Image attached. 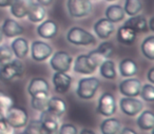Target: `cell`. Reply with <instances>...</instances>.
<instances>
[{"label":"cell","instance_id":"cell-1","mask_svg":"<svg viewBox=\"0 0 154 134\" xmlns=\"http://www.w3.org/2000/svg\"><path fill=\"white\" fill-rule=\"evenodd\" d=\"M5 119L13 129H20L29 123V114L26 109L13 104L5 111Z\"/></svg>","mask_w":154,"mask_h":134},{"label":"cell","instance_id":"cell-2","mask_svg":"<svg viewBox=\"0 0 154 134\" xmlns=\"http://www.w3.org/2000/svg\"><path fill=\"white\" fill-rule=\"evenodd\" d=\"M66 39L70 43L75 45H93L96 43V38L90 32L78 26H73L68 31Z\"/></svg>","mask_w":154,"mask_h":134},{"label":"cell","instance_id":"cell-3","mask_svg":"<svg viewBox=\"0 0 154 134\" xmlns=\"http://www.w3.org/2000/svg\"><path fill=\"white\" fill-rule=\"evenodd\" d=\"M100 86V81L95 77H86L78 81L76 93L82 99H92Z\"/></svg>","mask_w":154,"mask_h":134},{"label":"cell","instance_id":"cell-4","mask_svg":"<svg viewBox=\"0 0 154 134\" xmlns=\"http://www.w3.org/2000/svg\"><path fill=\"white\" fill-rule=\"evenodd\" d=\"M23 64L20 59H13L11 62L0 67V80L9 83L23 74Z\"/></svg>","mask_w":154,"mask_h":134},{"label":"cell","instance_id":"cell-5","mask_svg":"<svg viewBox=\"0 0 154 134\" xmlns=\"http://www.w3.org/2000/svg\"><path fill=\"white\" fill-rule=\"evenodd\" d=\"M68 12L74 18H82L92 12L93 5L91 0H68Z\"/></svg>","mask_w":154,"mask_h":134},{"label":"cell","instance_id":"cell-6","mask_svg":"<svg viewBox=\"0 0 154 134\" xmlns=\"http://www.w3.org/2000/svg\"><path fill=\"white\" fill-rule=\"evenodd\" d=\"M59 117L58 115L52 113L51 111L47 110L42 111L40 114L41 131L42 134H58L59 129Z\"/></svg>","mask_w":154,"mask_h":134},{"label":"cell","instance_id":"cell-7","mask_svg":"<svg viewBox=\"0 0 154 134\" xmlns=\"http://www.w3.org/2000/svg\"><path fill=\"white\" fill-rule=\"evenodd\" d=\"M116 109H117V104H116V99L113 94L103 93L99 97L98 104L96 108L98 114L106 117H111L116 112Z\"/></svg>","mask_w":154,"mask_h":134},{"label":"cell","instance_id":"cell-8","mask_svg":"<svg viewBox=\"0 0 154 134\" xmlns=\"http://www.w3.org/2000/svg\"><path fill=\"white\" fill-rule=\"evenodd\" d=\"M73 58L70 54L63 51H58L53 54L50 60L52 69L56 72H68L71 69Z\"/></svg>","mask_w":154,"mask_h":134},{"label":"cell","instance_id":"cell-9","mask_svg":"<svg viewBox=\"0 0 154 134\" xmlns=\"http://www.w3.org/2000/svg\"><path fill=\"white\" fill-rule=\"evenodd\" d=\"M31 54H32V58L35 61H45L52 56L53 49L47 42L35 40L33 41L32 47H31Z\"/></svg>","mask_w":154,"mask_h":134},{"label":"cell","instance_id":"cell-10","mask_svg":"<svg viewBox=\"0 0 154 134\" xmlns=\"http://www.w3.org/2000/svg\"><path fill=\"white\" fill-rule=\"evenodd\" d=\"M98 66L91 59L89 55H79L77 56L74 64V71L78 74L91 75L97 70Z\"/></svg>","mask_w":154,"mask_h":134},{"label":"cell","instance_id":"cell-11","mask_svg":"<svg viewBox=\"0 0 154 134\" xmlns=\"http://www.w3.org/2000/svg\"><path fill=\"white\" fill-rule=\"evenodd\" d=\"M120 110L128 116H136L143 111V104L135 97H122L119 101Z\"/></svg>","mask_w":154,"mask_h":134},{"label":"cell","instance_id":"cell-12","mask_svg":"<svg viewBox=\"0 0 154 134\" xmlns=\"http://www.w3.org/2000/svg\"><path fill=\"white\" fill-rule=\"evenodd\" d=\"M119 92L126 97H136L140 93L141 83L137 78L128 77V79H125L119 83Z\"/></svg>","mask_w":154,"mask_h":134},{"label":"cell","instance_id":"cell-13","mask_svg":"<svg viewBox=\"0 0 154 134\" xmlns=\"http://www.w3.org/2000/svg\"><path fill=\"white\" fill-rule=\"evenodd\" d=\"M113 50H114V47L112 43L103 42L101 45H98V48H97L96 50L90 52L88 55L90 56L93 61L99 67L101 62L111 57L112 54H113Z\"/></svg>","mask_w":154,"mask_h":134},{"label":"cell","instance_id":"cell-14","mask_svg":"<svg viewBox=\"0 0 154 134\" xmlns=\"http://www.w3.org/2000/svg\"><path fill=\"white\" fill-rule=\"evenodd\" d=\"M72 83V77L66 72H56L53 75V85L54 89L57 93L66 94L70 90Z\"/></svg>","mask_w":154,"mask_h":134},{"label":"cell","instance_id":"cell-15","mask_svg":"<svg viewBox=\"0 0 154 134\" xmlns=\"http://www.w3.org/2000/svg\"><path fill=\"white\" fill-rule=\"evenodd\" d=\"M93 30L97 35V37H99L100 39H108L115 31V26H114L113 22H111L109 19L101 18L98 21L95 22Z\"/></svg>","mask_w":154,"mask_h":134},{"label":"cell","instance_id":"cell-16","mask_svg":"<svg viewBox=\"0 0 154 134\" xmlns=\"http://www.w3.org/2000/svg\"><path fill=\"white\" fill-rule=\"evenodd\" d=\"M33 3V0H13L12 5H10L11 14L16 18H24L28 15Z\"/></svg>","mask_w":154,"mask_h":134},{"label":"cell","instance_id":"cell-17","mask_svg":"<svg viewBox=\"0 0 154 134\" xmlns=\"http://www.w3.org/2000/svg\"><path fill=\"white\" fill-rule=\"evenodd\" d=\"M1 31L3 33V36H7L9 38H14V37H17L19 35H21L24 30L16 20L8 18L3 22Z\"/></svg>","mask_w":154,"mask_h":134},{"label":"cell","instance_id":"cell-18","mask_svg":"<svg viewBox=\"0 0 154 134\" xmlns=\"http://www.w3.org/2000/svg\"><path fill=\"white\" fill-rule=\"evenodd\" d=\"M125 26L132 29L135 33H147L148 31H149L147 19L141 15L131 16V17L125 22Z\"/></svg>","mask_w":154,"mask_h":134},{"label":"cell","instance_id":"cell-19","mask_svg":"<svg viewBox=\"0 0 154 134\" xmlns=\"http://www.w3.org/2000/svg\"><path fill=\"white\" fill-rule=\"evenodd\" d=\"M58 26L53 20H45L37 28V34L45 39H51L57 34Z\"/></svg>","mask_w":154,"mask_h":134},{"label":"cell","instance_id":"cell-20","mask_svg":"<svg viewBox=\"0 0 154 134\" xmlns=\"http://www.w3.org/2000/svg\"><path fill=\"white\" fill-rule=\"evenodd\" d=\"M137 37V33H135L132 29L127 26H122L117 31V40L118 42L122 43L125 45H131L134 43L135 39Z\"/></svg>","mask_w":154,"mask_h":134},{"label":"cell","instance_id":"cell-21","mask_svg":"<svg viewBox=\"0 0 154 134\" xmlns=\"http://www.w3.org/2000/svg\"><path fill=\"white\" fill-rule=\"evenodd\" d=\"M50 91V85L45 78L41 77H36L33 78L30 81L28 87V93L31 96L35 95V94L41 93V92H49Z\"/></svg>","mask_w":154,"mask_h":134},{"label":"cell","instance_id":"cell-22","mask_svg":"<svg viewBox=\"0 0 154 134\" xmlns=\"http://www.w3.org/2000/svg\"><path fill=\"white\" fill-rule=\"evenodd\" d=\"M137 126L140 130L149 131L153 130L154 127V114L150 110L141 111L139 116L137 117Z\"/></svg>","mask_w":154,"mask_h":134},{"label":"cell","instance_id":"cell-23","mask_svg":"<svg viewBox=\"0 0 154 134\" xmlns=\"http://www.w3.org/2000/svg\"><path fill=\"white\" fill-rule=\"evenodd\" d=\"M11 49L13 51V54L18 59H22L29 53V42L26 39L22 38V37H18L12 42Z\"/></svg>","mask_w":154,"mask_h":134},{"label":"cell","instance_id":"cell-24","mask_svg":"<svg viewBox=\"0 0 154 134\" xmlns=\"http://www.w3.org/2000/svg\"><path fill=\"white\" fill-rule=\"evenodd\" d=\"M118 70L122 77H132L137 73L138 68L134 60L130 59V58H124L119 62Z\"/></svg>","mask_w":154,"mask_h":134},{"label":"cell","instance_id":"cell-25","mask_svg":"<svg viewBox=\"0 0 154 134\" xmlns=\"http://www.w3.org/2000/svg\"><path fill=\"white\" fill-rule=\"evenodd\" d=\"M122 130V123L116 118H107L100 123V132L103 134H118Z\"/></svg>","mask_w":154,"mask_h":134},{"label":"cell","instance_id":"cell-26","mask_svg":"<svg viewBox=\"0 0 154 134\" xmlns=\"http://www.w3.org/2000/svg\"><path fill=\"white\" fill-rule=\"evenodd\" d=\"M50 99V95L49 92H41V93L35 94L32 96V108L36 111H42L47 110L48 109V101Z\"/></svg>","mask_w":154,"mask_h":134},{"label":"cell","instance_id":"cell-27","mask_svg":"<svg viewBox=\"0 0 154 134\" xmlns=\"http://www.w3.org/2000/svg\"><path fill=\"white\" fill-rule=\"evenodd\" d=\"M125 14L126 13L124 11V8H122L118 5H112L106 10V18L113 23L122 21L125 18Z\"/></svg>","mask_w":154,"mask_h":134},{"label":"cell","instance_id":"cell-28","mask_svg":"<svg viewBox=\"0 0 154 134\" xmlns=\"http://www.w3.org/2000/svg\"><path fill=\"white\" fill-rule=\"evenodd\" d=\"M48 110L58 116H61L66 111V104L59 97H51L48 101Z\"/></svg>","mask_w":154,"mask_h":134},{"label":"cell","instance_id":"cell-29","mask_svg":"<svg viewBox=\"0 0 154 134\" xmlns=\"http://www.w3.org/2000/svg\"><path fill=\"white\" fill-rule=\"evenodd\" d=\"M28 18L30 21L37 23V22H41L45 17V7H42L39 3H33L31 7L30 11L28 13Z\"/></svg>","mask_w":154,"mask_h":134},{"label":"cell","instance_id":"cell-30","mask_svg":"<svg viewBox=\"0 0 154 134\" xmlns=\"http://www.w3.org/2000/svg\"><path fill=\"white\" fill-rule=\"evenodd\" d=\"M100 69V74L103 78L106 79H115L116 78V68H115V62L113 60L106 59L103 61L99 66Z\"/></svg>","mask_w":154,"mask_h":134},{"label":"cell","instance_id":"cell-31","mask_svg":"<svg viewBox=\"0 0 154 134\" xmlns=\"http://www.w3.org/2000/svg\"><path fill=\"white\" fill-rule=\"evenodd\" d=\"M143 55L149 60H154V37L149 36L141 43Z\"/></svg>","mask_w":154,"mask_h":134},{"label":"cell","instance_id":"cell-32","mask_svg":"<svg viewBox=\"0 0 154 134\" xmlns=\"http://www.w3.org/2000/svg\"><path fill=\"white\" fill-rule=\"evenodd\" d=\"M143 9V3L140 0H126L124 11L129 16H135Z\"/></svg>","mask_w":154,"mask_h":134},{"label":"cell","instance_id":"cell-33","mask_svg":"<svg viewBox=\"0 0 154 134\" xmlns=\"http://www.w3.org/2000/svg\"><path fill=\"white\" fill-rule=\"evenodd\" d=\"M14 54L11 47L7 45H0V67L7 64L13 60Z\"/></svg>","mask_w":154,"mask_h":134},{"label":"cell","instance_id":"cell-34","mask_svg":"<svg viewBox=\"0 0 154 134\" xmlns=\"http://www.w3.org/2000/svg\"><path fill=\"white\" fill-rule=\"evenodd\" d=\"M139 95L141 96L143 100L146 101H149L152 102L154 100V87L152 83H149V85H145L143 87L141 86V89H140V93Z\"/></svg>","mask_w":154,"mask_h":134},{"label":"cell","instance_id":"cell-35","mask_svg":"<svg viewBox=\"0 0 154 134\" xmlns=\"http://www.w3.org/2000/svg\"><path fill=\"white\" fill-rule=\"evenodd\" d=\"M24 134H42L41 131V123L39 120H31L26 125Z\"/></svg>","mask_w":154,"mask_h":134},{"label":"cell","instance_id":"cell-36","mask_svg":"<svg viewBox=\"0 0 154 134\" xmlns=\"http://www.w3.org/2000/svg\"><path fill=\"white\" fill-rule=\"evenodd\" d=\"M77 128L72 123H62L59 126L58 129V134H77Z\"/></svg>","mask_w":154,"mask_h":134},{"label":"cell","instance_id":"cell-37","mask_svg":"<svg viewBox=\"0 0 154 134\" xmlns=\"http://www.w3.org/2000/svg\"><path fill=\"white\" fill-rule=\"evenodd\" d=\"M0 134H13V128L7 123L5 118L0 119Z\"/></svg>","mask_w":154,"mask_h":134},{"label":"cell","instance_id":"cell-38","mask_svg":"<svg viewBox=\"0 0 154 134\" xmlns=\"http://www.w3.org/2000/svg\"><path fill=\"white\" fill-rule=\"evenodd\" d=\"M13 0H0V8H9Z\"/></svg>","mask_w":154,"mask_h":134},{"label":"cell","instance_id":"cell-39","mask_svg":"<svg viewBox=\"0 0 154 134\" xmlns=\"http://www.w3.org/2000/svg\"><path fill=\"white\" fill-rule=\"evenodd\" d=\"M118 134H137L134 130L130 129V128H125V129L120 130Z\"/></svg>","mask_w":154,"mask_h":134},{"label":"cell","instance_id":"cell-40","mask_svg":"<svg viewBox=\"0 0 154 134\" xmlns=\"http://www.w3.org/2000/svg\"><path fill=\"white\" fill-rule=\"evenodd\" d=\"M153 74H154V68H151L149 70V72H148V80L150 81V83H154Z\"/></svg>","mask_w":154,"mask_h":134},{"label":"cell","instance_id":"cell-41","mask_svg":"<svg viewBox=\"0 0 154 134\" xmlns=\"http://www.w3.org/2000/svg\"><path fill=\"white\" fill-rule=\"evenodd\" d=\"M36 1H37V3L41 5L42 7H48V5H50L53 2V0H36Z\"/></svg>","mask_w":154,"mask_h":134},{"label":"cell","instance_id":"cell-42","mask_svg":"<svg viewBox=\"0 0 154 134\" xmlns=\"http://www.w3.org/2000/svg\"><path fill=\"white\" fill-rule=\"evenodd\" d=\"M79 134H96L94 131H92V130L90 129H82V131H80Z\"/></svg>","mask_w":154,"mask_h":134},{"label":"cell","instance_id":"cell-43","mask_svg":"<svg viewBox=\"0 0 154 134\" xmlns=\"http://www.w3.org/2000/svg\"><path fill=\"white\" fill-rule=\"evenodd\" d=\"M148 28L150 29L151 32H154V18H151V20H150V24L148 26Z\"/></svg>","mask_w":154,"mask_h":134},{"label":"cell","instance_id":"cell-44","mask_svg":"<svg viewBox=\"0 0 154 134\" xmlns=\"http://www.w3.org/2000/svg\"><path fill=\"white\" fill-rule=\"evenodd\" d=\"M2 40H3V33L1 31V28H0V43L2 42Z\"/></svg>","mask_w":154,"mask_h":134},{"label":"cell","instance_id":"cell-45","mask_svg":"<svg viewBox=\"0 0 154 134\" xmlns=\"http://www.w3.org/2000/svg\"><path fill=\"white\" fill-rule=\"evenodd\" d=\"M106 1H110L111 2V1H115V0H106Z\"/></svg>","mask_w":154,"mask_h":134},{"label":"cell","instance_id":"cell-46","mask_svg":"<svg viewBox=\"0 0 154 134\" xmlns=\"http://www.w3.org/2000/svg\"><path fill=\"white\" fill-rule=\"evenodd\" d=\"M1 92H2V91H0V93H1Z\"/></svg>","mask_w":154,"mask_h":134},{"label":"cell","instance_id":"cell-47","mask_svg":"<svg viewBox=\"0 0 154 134\" xmlns=\"http://www.w3.org/2000/svg\"><path fill=\"white\" fill-rule=\"evenodd\" d=\"M21 134H24V133H21Z\"/></svg>","mask_w":154,"mask_h":134}]
</instances>
